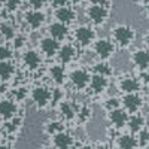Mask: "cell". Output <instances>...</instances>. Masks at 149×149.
<instances>
[{
    "mask_svg": "<svg viewBox=\"0 0 149 149\" xmlns=\"http://www.w3.org/2000/svg\"><path fill=\"white\" fill-rule=\"evenodd\" d=\"M110 14H112V0H90L85 8V18L94 29L103 27L109 21Z\"/></svg>",
    "mask_w": 149,
    "mask_h": 149,
    "instance_id": "obj_1",
    "label": "cell"
},
{
    "mask_svg": "<svg viewBox=\"0 0 149 149\" xmlns=\"http://www.w3.org/2000/svg\"><path fill=\"white\" fill-rule=\"evenodd\" d=\"M110 39L119 49H128L136 40V30L128 24H116L110 30Z\"/></svg>",
    "mask_w": 149,
    "mask_h": 149,
    "instance_id": "obj_2",
    "label": "cell"
},
{
    "mask_svg": "<svg viewBox=\"0 0 149 149\" xmlns=\"http://www.w3.org/2000/svg\"><path fill=\"white\" fill-rule=\"evenodd\" d=\"M54 93H55V88H51L49 85H45V84L34 85L30 90V100L36 106V109L45 110L46 107L54 104Z\"/></svg>",
    "mask_w": 149,
    "mask_h": 149,
    "instance_id": "obj_3",
    "label": "cell"
},
{
    "mask_svg": "<svg viewBox=\"0 0 149 149\" xmlns=\"http://www.w3.org/2000/svg\"><path fill=\"white\" fill-rule=\"evenodd\" d=\"M72 39L73 43H76L81 49H86V48H91L97 39V33L95 29L88 22H84L79 24L73 29L72 31Z\"/></svg>",
    "mask_w": 149,
    "mask_h": 149,
    "instance_id": "obj_4",
    "label": "cell"
},
{
    "mask_svg": "<svg viewBox=\"0 0 149 149\" xmlns=\"http://www.w3.org/2000/svg\"><path fill=\"white\" fill-rule=\"evenodd\" d=\"M91 76H93V73H91L90 69H86V67H74L73 70L69 72L67 84L76 93H84V91H88Z\"/></svg>",
    "mask_w": 149,
    "mask_h": 149,
    "instance_id": "obj_5",
    "label": "cell"
},
{
    "mask_svg": "<svg viewBox=\"0 0 149 149\" xmlns=\"http://www.w3.org/2000/svg\"><path fill=\"white\" fill-rule=\"evenodd\" d=\"M19 63L27 73H37L43 67V55L39 52V49L27 48L21 52Z\"/></svg>",
    "mask_w": 149,
    "mask_h": 149,
    "instance_id": "obj_6",
    "label": "cell"
},
{
    "mask_svg": "<svg viewBox=\"0 0 149 149\" xmlns=\"http://www.w3.org/2000/svg\"><path fill=\"white\" fill-rule=\"evenodd\" d=\"M22 24L24 27L29 29L30 31H39L46 22V15L43 10H36V9H26L22 12Z\"/></svg>",
    "mask_w": 149,
    "mask_h": 149,
    "instance_id": "obj_7",
    "label": "cell"
},
{
    "mask_svg": "<svg viewBox=\"0 0 149 149\" xmlns=\"http://www.w3.org/2000/svg\"><path fill=\"white\" fill-rule=\"evenodd\" d=\"M57 112L60 119L64 124L67 122H76V116H78V109H79V103L73 98H63L57 106Z\"/></svg>",
    "mask_w": 149,
    "mask_h": 149,
    "instance_id": "obj_8",
    "label": "cell"
},
{
    "mask_svg": "<svg viewBox=\"0 0 149 149\" xmlns=\"http://www.w3.org/2000/svg\"><path fill=\"white\" fill-rule=\"evenodd\" d=\"M91 49L94 51V54L98 57V60L109 61L112 57L115 55L116 46H115L113 42H112L110 37H100V39H95V42L91 46Z\"/></svg>",
    "mask_w": 149,
    "mask_h": 149,
    "instance_id": "obj_9",
    "label": "cell"
},
{
    "mask_svg": "<svg viewBox=\"0 0 149 149\" xmlns=\"http://www.w3.org/2000/svg\"><path fill=\"white\" fill-rule=\"evenodd\" d=\"M52 17H54L55 21H58L61 24H66V26L70 27L78 21V10L74 6L66 3L63 6L52 8Z\"/></svg>",
    "mask_w": 149,
    "mask_h": 149,
    "instance_id": "obj_10",
    "label": "cell"
},
{
    "mask_svg": "<svg viewBox=\"0 0 149 149\" xmlns=\"http://www.w3.org/2000/svg\"><path fill=\"white\" fill-rule=\"evenodd\" d=\"M46 76L49 78V81H51L57 88H63V86L67 84V78H69V72L66 69L64 64L61 63H52L49 64L48 69H46Z\"/></svg>",
    "mask_w": 149,
    "mask_h": 149,
    "instance_id": "obj_11",
    "label": "cell"
},
{
    "mask_svg": "<svg viewBox=\"0 0 149 149\" xmlns=\"http://www.w3.org/2000/svg\"><path fill=\"white\" fill-rule=\"evenodd\" d=\"M79 52H81V48L76 43L64 42V43H61V46H60L57 60H58V63L64 64V66H69V64H73L74 61L79 58Z\"/></svg>",
    "mask_w": 149,
    "mask_h": 149,
    "instance_id": "obj_12",
    "label": "cell"
},
{
    "mask_svg": "<svg viewBox=\"0 0 149 149\" xmlns=\"http://www.w3.org/2000/svg\"><path fill=\"white\" fill-rule=\"evenodd\" d=\"M60 46H61V43L57 42L55 39H52V37L48 36V34L42 36L40 39L37 40V49H39V52L43 55V58H48V60L57 58Z\"/></svg>",
    "mask_w": 149,
    "mask_h": 149,
    "instance_id": "obj_13",
    "label": "cell"
},
{
    "mask_svg": "<svg viewBox=\"0 0 149 149\" xmlns=\"http://www.w3.org/2000/svg\"><path fill=\"white\" fill-rule=\"evenodd\" d=\"M18 115H21L18 102H15L12 97H2L0 98V119H2V122L10 121Z\"/></svg>",
    "mask_w": 149,
    "mask_h": 149,
    "instance_id": "obj_14",
    "label": "cell"
},
{
    "mask_svg": "<svg viewBox=\"0 0 149 149\" xmlns=\"http://www.w3.org/2000/svg\"><path fill=\"white\" fill-rule=\"evenodd\" d=\"M142 82L139 81L137 74H124L118 79V90L122 94H134V93H140L142 90Z\"/></svg>",
    "mask_w": 149,
    "mask_h": 149,
    "instance_id": "obj_15",
    "label": "cell"
},
{
    "mask_svg": "<svg viewBox=\"0 0 149 149\" xmlns=\"http://www.w3.org/2000/svg\"><path fill=\"white\" fill-rule=\"evenodd\" d=\"M121 106H122V109H125L130 115L131 113H137V112H140L142 107L145 106V98L139 93L122 94V97H121Z\"/></svg>",
    "mask_w": 149,
    "mask_h": 149,
    "instance_id": "obj_16",
    "label": "cell"
},
{
    "mask_svg": "<svg viewBox=\"0 0 149 149\" xmlns=\"http://www.w3.org/2000/svg\"><path fill=\"white\" fill-rule=\"evenodd\" d=\"M46 34L51 36L57 42L64 43L67 40V37L70 36V29H69V26H66V24H61L58 21H52V22L48 24Z\"/></svg>",
    "mask_w": 149,
    "mask_h": 149,
    "instance_id": "obj_17",
    "label": "cell"
},
{
    "mask_svg": "<svg viewBox=\"0 0 149 149\" xmlns=\"http://www.w3.org/2000/svg\"><path fill=\"white\" fill-rule=\"evenodd\" d=\"M110 85V79L109 78H104V76H100V74H94L91 76V81H90V86H88V93L94 97H100L103 95L107 88Z\"/></svg>",
    "mask_w": 149,
    "mask_h": 149,
    "instance_id": "obj_18",
    "label": "cell"
},
{
    "mask_svg": "<svg viewBox=\"0 0 149 149\" xmlns=\"http://www.w3.org/2000/svg\"><path fill=\"white\" fill-rule=\"evenodd\" d=\"M18 66L14 60L10 61H0V84H8L18 78Z\"/></svg>",
    "mask_w": 149,
    "mask_h": 149,
    "instance_id": "obj_19",
    "label": "cell"
},
{
    "mask_svg": "<svg viewBox=\"0 0 149 149\" xmlns=\"http://www.w3.org/2000/svg\"><path fill=\"white\" fill-rule=\"evenodd\" d=\"M130 61L139 72L149 69V49H146V48L134 49L130 55Z\"/></svg>",
    "mask_w": 149,
    "mask_h": 149,
    "instance_id": "obj_20",
    "label": "cell"
},
{
    "mask_svg": "<svg viewBox=\"0 0 149 149\" xmlns=\"http://www.w3.org/2000/svg\"><path fill=\"white\" fill-rule=\"evenodd\" d=\"M128 116H130V113L125 109H122V107L115 109L112 112H107V121L110 124V127L115 128V130H121L124 127H127Z\"/></svg>",
    "mask_w": 149,
    "mask_h": 149,
    "instance_id": "obj_21",
    "label": "cell"
},
{
    "mask_svg": "<svg viewBox=\"0 0 149 149\" xmlns=\"http://www.w3.org/2000/svg\"><path fill=\"white\" fill-rule=\"evenodd\" d=\"M51 139H52L51 145L55 149H73L74 146H76V140H74L73 134L70 131H67V130L55 134L54 137H51Z\"/></svg>",
    "mask_w": 149,
    "mask_h": 149,
    "instance_id": "obj_22",
    "label": "cell"
},
{
    "mask_svg": "<svg viewBox=\"0 0 149 149\" xmlns=\"http://www.w3.org/2000/svg\"><path fill=\"white\" fill-rule=\"evenodd\" d=\"M18 33L19 31L17 30L14 22H10L9 19H2V21H0V37H2L5 42L10 43L17 37Z\"/></svg>",
    "mask_w": 149,
    "mask_h": 149,
    "instance_id": "obj_23",
    "label": "cell"
},
{
    "mask_svg": "<svg viewBox=\"0 0 149 149\" xmlns=\"http://www.w3.org/2000/svg\"><path fill=\"white\" fill-rule=\"evenodd\" d=\"M127 127H128L131 134H137L140 130H143L146 127V116L143 113H140V112L131 113L128 116V121H127Z\"/></svg>",
    "mask_w": 149,
    "mask_h": 149,
    "instance_id": "obj_24",
    "label": "cell"
},
{
    "mask_svg": "<svg viewBox=\"0 0 149 149\" xmlns=\"http://www.w3.org/2000/svg\"><path fill=\"white\" fill-rule=\"evenodd\" d=\"M91 73L100 74V76H104V78H109V79H110V78L115 74V69L112 67V64L109 63V61H102V60H98V61H95V63L93 64Z\"/></svg>",
    "mask_w": 149,
    "mask_h": 149,
    "instance_id": "obj_25",
    "label": "cell"
},
{
    "mask_svg": "<svg viewBox=\"0 0 149 149\" xmlns=\"http://www.w3.org/2000/svg\"><path fill=\"white\" fill-rule=\"evenodd\" d=\"M21 124H22V116L18 115L10 121H3L2 127H0V131L6 136H9V137H12V136H15L18 133V130L21 128Z\"/></svg>",
    "mask_w": 149,
    "mask_h": 149,
    "instance_id": "obj_26",
    "label": "cell"
},
{
    "mask_svg": "<svg viewBox=\"0 0 149 149\" xmlns=\"http://www.w3.org/2000/svg\"><path fill=\"white\" fill-rule=\"evenodd\" d=\"M66 130V125L61 119H49L43 124V133L49 137H54L55 134Z\"/></svg>",
    "mask_w": 149,
    "mask_h": 149,
    "instance_id": "obj_27",
    "label": "cell"
},
{
    "mask_svg": "<svg viewBox=\"0 0 149 149\" xmlns=\"http://www.w3.org/2000/svg\"><path fill=\"white\" fill-rule=\"evenodd\" d=\"M93 106H90L88 103H79V109H78V116H76V124L85 125L93 119Z\"/></svg>",
    "mask_w": 149,
    "mask_h": 149,
    "instance_id": "obj_28",
    "label": "cell"
},
{
    "mask_svg": "<svg viewBox=\"0 0 149 149\" xmlns=\"http://www.w3.org/2000/svg\"><path fill=\"white\" fill-rule=\"evenodd\" d=\"M116 146H118V149H139L137 139H136V136L131 134V133L121 134L116 139Z\"/></svg>",
    "mask_w": 149,
    "mask_h": 149,
    "instance_id": "obj_29",
    "label": "cell"
},
{
    "mask_svg": "<svg viewBox=\"0 0 149 149\" xmlns=\"http://www.w3.org/2000/svg\"><path fill=\"white\" fill-rule=\"evenodd\" d=\"M10 97L14 98L15 102L22 103V102H26L27 98H30V90H27V86H24V85H17L12 88Z\"/></svg>",
    "mask_w": 149,
    "mask_h": 149,
    "instance_id": "obj_30",
    "label": "cell"
},
{
    "mask_svg": "<svg viewBox=\"0 0 149 149\" xmlns=\"http://www.w3.org/2000/svg\"><path fill=\"white\" fill-rule=\"evenodd\" d=\"M29 37H27V34L26 33H18L17 34V37L14 40L10 42V46L14 48V51H24V49H27L29 48Z\"/></svg>",
    "mask_w": 149,
    "mask_h": 149,
    "instance_id": "obj_31",
    "label": "cell"
},
{
    "mask_svg": "<svg viewBox=\"0 0 149 149\" xmlns=\"http://www.w3.org/2000/svg\"><path fill=\"white\" fill-rule=\"evenodd\" d=\"M24 5V0H6L5 10L8 15H17L18 12H21Z\"/></svg>",
    "mask_w": 149,
    "mask_h": 149,
    "instance_id": "obj_32",
    "label": "cell"
},
{
    "mask_svg": "<svg viewBox=\"0 0 149 149\" xmlns=\"http://www.w3.org/2000/svg\"><path fill=\"white\" fill-rule=\"evenodd\" d=\"M137 139V146L139 149H146L149 148V128L145 127L143 130H140L137 134H134Z\"/></svg>",
    "mask_w": 149,
    "mask_h": 149,
    "instance_id": "obj_33",
    "label": "cell"
},
{
    "mask_svg": "<svg viewBox=\"0 0 149 149\" xmlns=\"http://www.w3.org/2000/svg\"><path fill=\"white\" fill-rule=\"evenodd\" d=\"M15 57L14 48L8 43H0V61H10Z\"/></svg>",
    "mask_w": 149,
    "mask_h": 149,
    "instance_id": "obj_34",
    "label": "cell"
},
{
    "mask_svg": "<svg viewBox=\"0 0 149 149\" xmlns=\"http://www.w3.org/2000/svg\"><path fill=\"white\" fill-rule=\"evenodd\" d=\"M103 107H104L106 112H112V110H115V109L122 107V106H121V98H119V97H115V95L107 97L106 100L103 102Z\"/></svg>",
    "mask_w": 149,
    "mask_h": 149,
    "instance_id": "obj_35",
    "label": "cell"
},
{
    "mask_svg": "<svg viewBox=\"0 0 149 149\" xmlns=\"http://www.w3.org/2000/svg\"><path fill=\"white\" fill-rule=\"evenodd\" d=\"M30 9H36V10H42L45 9L48 5H51V0H24Z\"/></svg>",
    "mask_w": 149,
    "mask_h": 149,
    "instance_id": "obj_36",
    "label": "cell"
},
{
    "mask_svg": "<svg viewBox=\"0 0 149 149\" xmlns=\"http://www.w3.org/2000/svg\"><path fill=\"white\" fill-rule=\"evenodd\" d=\"M139 81L142 82V85L145 86V85H149V69H146V70H143V72H139Z\"/></svg>",
    "mask_w": 149,
    "mask_h": 149,
    "instance_id": "obj_37",
    "label": "cell"
},
{
    "mask_svg": "<svg viewBox=\"0 0 149 149\" xmlns=\"http://www.w3.org/2000/svg\"><path fill=\"white\" fill-rule=\"evenodd\" d=\"M142 42H143V48L149 49V31H146V33H145L143 39H142Z\"/></svg>",
    "mask_w": 149,
    "mask_h": 149,
    "instance_id": "obj_38",
    "label": "cell"
},
{
    "mask_svg": "<svg viewBox=\"0 0 149 149\" xmlns=\"http://www.w3.org/2000/svg\"><path fill=\"white\" fill-rule=\"evenodd\" d=\"M76 149H97V146H94V145H91V143H82V145H79Z\"/></svg>",
    "mask_w": 149,
    "mask_h": 149,
    "instance_id": "obj_39",
    "label": "cell"
},
{
    "mask_svg": "<svg viewBox=\"0 0 149 149\" xmlns=\"http://www.w3.org/2000/svg\"><path fill=\"white\" fill-rule=\"evenodd\" d=\"M84 2H85V0H67V3L72 5V6H74V8H76L78 5H82Z\"/></svg>",
    "mask_w": 149,
    "mask_h": 149,
    "instance_id": "obj_40",
    "label": "cell"
},
{
    "mask_svg": "<svg viewBox=\"0 0 149 149\" xmlns=\"http://www.w3.org/2000/svg\"><path fill=\"white\" fill-rule=\"evenodd\" d=\"M97 149H113V148H112L109 143H100L97 146Z\"/></svg>",
    "mask_w": 149,
    "mask_h": 149,
    "instance_id": "obj_41",
    "label": "cell"
},
{
    "mask_svg": "<svg viewBox=\"0 0 149 149\" xmlns=\"http://www.w3.org/2000/svg\"><path fill=\"white\" fill-rule=\"evenodd\" d=\"M0 149H15L10 143H0Z\"/></svg>",
    "mask_w": 149,
    "mask_h": 149,
    "instance_id": "obj_42",
    "label": "cell"
},
{
    "mask_svg": "<svg viewBox=\"0 0 149 149\" xmlns=\"http://www.w3.org/2000/svg\"><path fill=\"white\" fill-rule=\"evenodd\" d=\"M139 3L142 5V8H146L149 6V0H139Z\"/></svg>",
    "mask_w": 149,
    "mask_h": 149,
    "instance_id": "obj_43",
    "label": "cell"
},
{
    "mask_svg": "<svg viewBox=\"0 0 149 149\" xmlns=\"http://www.w3.org/2000/svg\"><path fill=\"white\" fill-rule=\"evenodd\" d=\"M5 6H6V0H0V12L5 10Z\"/></svg>",
    "mask_w": 149,
    "mask_h": 149,
    "instance_id": "obj_44",
    "label": "cell"
},
{
    "mask_svg": "<svg viewBox=\"0 0 149 149\" xmlns=\"http://www.w3.org/2000/svg\"><path fill=\"white\" fill-rule=\"evenodd\" d=\"M40 149H55V148H54L52 145H48V146H42Z\"/></svg>",
    "mask_w": 149,
    "mask_h": 149,
    "instance_id": "obj_45",
    "label": "cell"
},
{
    "mask_svg": "<svg viewBox=\"0 0 149 149\" xmlns=\"http://www.w3.org/2000/svg\"><path fill=\"white\" fill-rule=\"evenodd\" d=\"M0 143H2V133H0Z\"/></svg>",
    "mask_w": 149,
    "mask_h": 149,
    "instance_id": "obj_46",
    "label": "cell"
}]
</instances>
